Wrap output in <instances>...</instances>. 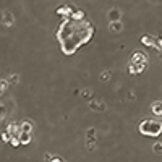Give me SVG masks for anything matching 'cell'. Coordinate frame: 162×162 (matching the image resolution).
<instances>
[{
	"mask_svg": "<svg viewBox=\"0 0 162 162\" xmlns=\"http://www.w3.org/2000/svg\"><path fill=\"white\" fill-rule=\"evenodd\" d=\"M151 112L154 115H162V101H156L151 104Z\"/></svg>",
	"mask_w": 162,
	"mask_h": 162,
	"instance_id": "52a82bcc",
	"label": "cell"
},
{
	"mask_svg": "<svg viewBox=\"0 0 162 162\" xmlns=\"http://www.w3.org/2000/svg\"><path fill=\"white\" fill-rule=\"evenodd\" d=\"M8 88V81L7 80H0V94H3Z\"/></svg>",
	"mask_w": 162,
	"mask_h": 162,
	"instance_id": "e0dca14e",
	"label": "cell"
},
{
	"mask_svg": "<svg viewBox=\"0 0 162 162\" xmlns=\"http://www.w3.org/2000/svg\"><path fill=\"white\" fill-rule=\"evenodd\" d=\"M139 131H141L144 136H159L160 133H162V122H160V120L146 118L144 122H141Z\"/></svg>",
	"mask_w": 162,
	"mask_h": 162,
	"instance_id": "6da1fadb",
	"label": "cell"
},
{
	"mask_svg": "<svg viewBox=\"0 0 162 162\" xmlns=\"http://www.w3.org/2000/svg\"><path fill=\"white\" fill-rule=\"evenodd\" d=\"M10 143H12L13 146H20V144H21V143H20V136H12Z\"/></svg>",
	"mask_w": 162,
	"mask_h": 162,
	"instance_id": "d6986e66",
	"label": "cell"
},
{
	"mask_svg": "<svg viewBox=\"0 0 162 162\" xmlns=\"http://www.w3.org/2000/svg\"><path fill=\"white\" fill-rule=\"evenodd\" d=\"M2 139H3L5 143H8V141L12 139V136H10V133H8V131H3V133H2Z\"/></svg>",
	"mask_w": 162,
	"mask_h": 162,
	"instance_id": "ffe728a7",
	"label": "cell"
},
{
	"mask_svg": "<svg viewBox=\"0 0 162 162\" xmlns=\"http://www.w3.org/2000/svg\"><path fill=\"white\" fill-rule=\"evenodd\" d=\"M146 65L148 63H131L128 66V71L130 73H141V71L146 70Z\"/></svg>",
	"mask_w": 162,
	"mask_h": 162,
	"instance_id": "5b68a950",
	"label": "cell"
},
{
	"mask_svg": "<svg viewBox=\"0 0 162 162\" xmlns=\"http://www.w3.org/2000/svg\"><path fill=\"white\" fill-rule=\"evenodd\" d=\"M152 151H154V154L162 156V143H156V144L152 146Z\"/></svg>",
	"mask_w": 162,
	"mask_h": 162,
	"instance_id": "5bb4252c",
	"label": "cell"
},
{
	"mask_svg": "<svg viewBox=\"0 0 162 162\" xmlns=\"http://www.w3.org/2000/svg\"><path fill=\"white\" fill-rule=\"evenodd\" d=\"M89 107L94 112H104V110H106V102L99 101V99H91L89 101Z\"/></svg>",
	"mask_w": 162,
	"mask_h": 162,
	"instance_id": "7a4b0ae2",
	"label": "cell"
},
{
	"mask_svg": "<svg viewBox=\"0 0 162 162\" xmlns=\"http://www.w3.org/2000/svg\"><path fill=\"white\" fill-rule=\"evenodd\" d=\"M157 47H159V49H162V39H160V41H157Z\"/></svg>",
	"mask_w": 162,
	"mask_h": 162,
	"instance_id": "7402d4cb",
	"label": "cell"
},
{
	"mask_svg": "<svg viewBox=\"0 0 162 162\" xmlns=\"http://www.w3.org/2000/svg\"><path fill=\"white\" fill-rule=\"evenodd\" d=\"M122 28H123V26H122L120 21H112V23H110V31H112V33H120Z\"/></svg>",
	"mask_w": 162,
	"mask_h": 162,
	"instance_id": "30bf717a",
	"label": "cell"
},
{
	"mask_svg": "<svg viewBox=\"0 0 162 162\" xmlns=\"http://www.w3.org/2000/svg\"><path fill=\"white\" fill-rule=\"evenodd\" d=\"M50 162H63V159H60V157H55V156H52Z\"/></svg>",
	"mask_w": 162,
	"mask_h": 162,
	"instance_id": "44dd1931",
	"label": "cell"
},
{
	"mask_svg": "<svg viewBox=\"0 0 162 162\" xmlns=\"http://www.w3.org/2000/svg\"><path fill=\"white\" fill-rule=\"evenodd\" d=\"M86 139L88 141H96V128H89L86 131Z\"/></svg>",
	"mask_w": 162,
	"mask_h": 162,
	"instance_id": "4fadbf2b",
	"label": "cell"
},
{
	"mask_svg": "<svg viewBox=\"0 0 162 162\" xmlns=\"http://www.w3.org/2000/svg\"><path fill=\"white\" fill-rule=\"evenodd\" d=\"M91 96H92V91H91L89 88H84V89L81 91V97H83L84 101H91Z\"/></svg>",
	"mask_w": 162,
	"mask_h": 162,
	"instance_id": "7c38bea8",
	"label": "cell"
},
{
	"mask_svg": "<svg viewBox=\"0 0 162 162\" xmlns=\"http://www.w3.org/2000/svg\"><path fill=\"white\" fill-rule=\"evenodd\" d=\"M141 42L144 45H148V47H157V41L154 39V37H151V36H143Z\"/></svg>",
	"mask_w": 162,
	"mask_h": 162,
	"instance_id": "ba28073f",
	"label": "cell"
},
{
	"mask_svg": "<svg viewBox=\"0 0 162 162\" xmlns=\"http://www.w3.org/2000/svg\"><path fill=\"white\" fill-rule=\"evenodd\" d=\"M33 128H34V125H33V122H31L29 118H24V120L20 123L21 133H33Z\"/></svg>",
	"mask_w": 162,
	"mask_h": 162,
	"instance_id": "3957f363",
	"label": "cell"
},
{
	"mask_svg": "<svg viewBox=\"0 0 162 162\" xmlns=\"http://www.w3.org/2000/svg\"><path fill=\"white\" fill-rule=\"evenodd\" d=\"M7 112H8V109L5 107V104H0V118H3L7 115Z\"/></svg>",
	"mask_w": 162,
	"mask_h": 162,
	"instance_id": "ac0fdd59",
	"label": "cell"
},
{
	"mask_svg": "<svg viewBox=\"0 0 162 162\" xmlns=\"http://www.w3.org/2000/svg\"><path fill=\"white\" fill-rule=\"evenodd\" d=\"M110 76H112V75H110V71H102V73H101V76H99V80H101V81H104V83H107V81L110 80Z\"/></svg>",
	"mask_w": 162,
	"mask_h": 162,
	"instance_id": "9a60e30c",
	"label": "cell"
},
{
	"mask_svg": "<svg viewBox=\"0 0 162 162\" xmlns=\"http://www.w3.org/2000/svg\"><path fill=\"white\" fill-rule=\"evenodd\" d=\"M109 18L112 21H118V18H120V13H118V10H112L110 13H109Z\"/></svg>",
	"mask_w": 162,
	"mask_h": 162,
	"instance_id": "2e32d148",
	"label": "cell"
},
{
	"mask_svg": "<svg viewBox=\"0 0 162 162\" xmlns=\"http://www.w3.org/2000/svg\"><path fill=\"white\" fill-rule=\"evenodd\" d=\"M7 81H8V84H18V83H20V75H18V73H12L10 76H8V78H7Z\"/></svg>",
	"mask_w": 162,
	"mask_h": 162,
	"instance_id": "8fae6325",
	"label": "cell"
},
{
	"mask_svg": "<svg viewBox=\"0 0 162 162\" xmlns=\"http://www.w3.org/2000/svg\"><path fill=\"white\" fill-rule=\"evenodd\" d=\"M20 143L21 144H29L31 143V133H21L20 135Z\"/></svg>",
	"mask_w": 162,
	"mask_h": 162,
	"instance_id": "9c48e42d",
	"label": "cell"
},
{
	"mask_svg": "<svg viewBox=\"0 0 162 162\" xmlns=\"http://www.w3.org/2000/svg\"><path fill=\"white\" fill-rule=\"evenodd\" d=\"M131 63H148V57L143 52H135L133 54V59H131Z\"/></svg>",
	"mask_w": 162,
	"mask_h": 162,
	"instance_id": "8992f818",
	"label": "cell"
},
{
	"mask_svg": "<svg viewBox=\"0 0 162 162\" xmlns=\"http://www.w3.org/2000/svg\"><path fill=\"white\" fill-rule=\"evenodd\" d=\"M7 131L10 133V136H20V135H21V130H20V123H15V122H12L10 125H8Z\"/></svg>",
	"mask_w": 162,
	"mask_h": 162,
	"instance_id": "277c9868",
	"label": "cell"
}]
</instances>
